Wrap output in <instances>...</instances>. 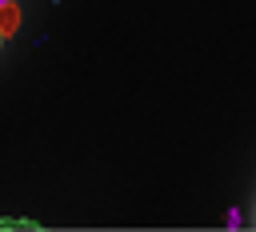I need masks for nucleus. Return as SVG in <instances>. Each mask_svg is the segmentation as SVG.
Instances as JSON below:
<instances>
[{"label": "nucleus", "mask_w": 256, "mask_h": 232, "mask_svg": "<svg viewBox=\"0 0 256 232\" xmlns=\"http://www.w3.org/2000/svg\"><path fill=\"white\" fill-rule=\"evenodd\" d=\"M16 24H20V12L4 0V4H0V36H12V32H16Z\"/></svg>", "instance_id": "obj_1"}, {"label": "nucleus", "mask_w": 256, "mask_h": 232, "mask_svg": "<svg viewBox=\"0 0 256 232\" xmlns=\"http://www.w3.org/2000/svg\"><path fill=\"white\" fill-rule=\"evenodd\" d=\"M12 228H24V232L32 228V232H36L40 224H36V220H0V232H12Z\"/></svg>", "instance_id": "obj_2"}, {"label": "nucleus", "mask_w": 256, "mask_h": 232, "mask_svg": "<svg viewBox=\"0 0 256 232\" xmlns=\"http://www.w3.org/2000/svg\"><path fill=\"white\" fill-rule=\"evenodd\" d=\"M0 40H4V36H0Z\"/></svg>", "instance_id": "obj_3"}, {"label": "nucleus", "mask_w": 256, "mask_h": 232, "mask_svg": "<svg viewBox=\"0 0 256 232\" xmlns=\"http://www.w3.org/2000/svg\"><path fill=\"white\" fill-rule=\"evenodd\" d=\"M0 4H4V0H0Z\"/></svg>", "instance_id": "obj_4"}]
</instances>
